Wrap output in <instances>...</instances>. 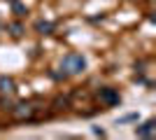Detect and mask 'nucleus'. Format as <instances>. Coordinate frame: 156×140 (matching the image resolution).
<instances>
[{"label": "nucleus", "instance_id": "1", "mask_svg": "<svg viewBox=\"0 0 156 140\" xmlns=\"http://www.w3.org/2000/svg\"><path fill=\"white\" fill-rule=\"evenodd\" d=\"M61 66H63L65 75H79V73L86 70V59L82 56V54H68Z\"/></svg>", "mask_w": 156, "mask_h": 140}, {"label": "nucleus", "instance_id": "2", "mask_svg": "<svg viewBox=\"0 0 156 140\" xmlns=\"http://www.w3.org/2000/svg\"><path fill=\"white\" fill-rule=\"evenodd\" d=\"M33 114H35V107H33L30 103H19V105L14 107V117H16L19 121L33 119Z\"/></svg>", "mask_w": 156, "mask_h": 140}, {"label": "nucleus", "instance_id": "3", "mask_svg": "<svg viewBox=\"0 0 156 140\" xmlns=\"http://www.w3.org/2000/svg\"><path fill=\"white\" fill-rule=\"evenodd\" d=\"M135 135H140V138H154V135H156V121L154 119L144 121L142 126L135 128Z\"/></svg>", "mask_w": 156, "mask_h": 140}, {"label": "nucleus", "instance_id": "4", "mask_svg": "<svg viewBox=\"0 0 156 140\" xmlns=\"http://www.w3.org/2000/svg\"><path fill=\"white\" fill-rule=\"evenodd\" d=\"M100 100H103L105 105H119V103H121V96H119L114 89H103V91H100Z\"/></svg>", "mask_w": 156, "mask_h": 140}, {"label": "nucleus", "instance_id": "5", "mask_svg": "<svg viewBox=\"0 0 156 140\" xmlns=\"http://www.w3.org/2000/svg\"><path fill=\"white\" fill-rule=\"evenodd\" d=\"M16 87H14L12 77H0V93H14Z\"/></svg>", "mask_w": 156, "mask_h": 140}, {"label": "nucleus", "instance_id": "6", "mask_svg": "<svg viewBox=\"0 0 156 140\" xmlns=\"http://www.w3.org/2000/svg\"><path fill=\"white\" fill-rule=\"evenodd\" d=\"M35 31H37V33H51L54 23H49V21H37V23H35Z\"/></svg>", "mask_w": 156, "mask_h": 140}, {"label": "nucleus", "instance_id": "7", "mask_svg": "<svg viewBox=\"0 0 156 140\" xmlns=\"http://www.w3.org/2000/svg\"><path fill=\"white\" fill-rule=\"evenodd\" d=\"M7 31H9L14 38H21V35H23V28H21V23H9V26H7Z\"/></svg>", "mask_w": 156, "mask_h": 140}, {"label": "nucleus", "instance_id": "8", "mask_svg": "<svg viewBox=\"0 0 156 140\" xmlns=\"http://www.w3.org/2000/svg\"><path fill=\"white\" fill-rule=\"evenodd\" d=\"M12 9H14V12H16V14H19V16H21V14H26V7L21 5V2H16V0H14V2H12Z\"/></svg>", "mask_w": 156, "mask_h": 140}, {"label": "nucleus", "instance_id": "9", "mask_svg": "<svg viewBox=\"0 0 156 140\" xmlns=\"http://www.w3.org/2000/svg\"><path fill=\"white\" fill-rule=\"evenodd\" d=\"M133 119H137V114H126V117L117 119V124H126V121H133Z\"/></svg>", "mask_w": 156, "mask_h": 140}]
</instances>
